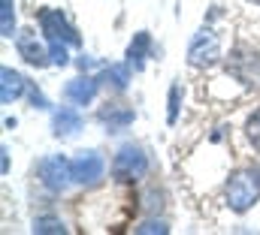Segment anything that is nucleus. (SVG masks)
<instances>
[{
    "mask_svg": "<svg viewBox=\"0 0 260 235\" xmlns=\"http://www.w3.org/2000/svg\"><path fill=\"white\" fill-rule=\"evenodd\" d=\"M82 130V115L73 109V106H61L55 115H52V133L58 139H70Z\"/></svg>",
    "mask_w": 260,
    "mask_h": 235,
    "instance_id": "obj_13",
    "label": "nucleus"
},
{
    "mask_svg": "<svg viewBox=\"0 0 260 235\" xmlns=\"http://www.w3.org/2000/svg\"><path fill=\"white\" fill-rule=\"evenodd\" d=\"M0 36L12 40L15 33V0H0Z\"/></svg>",
    "mask_w": 260,
    "mask_h": 235,
    "instance_id": "obj_15",
    "label": "nucleus"
},
{
    "mask_svg": "<svg viewBox=\"0 0 260 235\" xmlns=\"http://www.w3.org/2000/svg\"><path fill=\"white\" fill-rule=\"evenodd\" d=\"M70 169H73V184H82V187H94L103 172H106V163L97 151H82L70 160Z\"/></svg>",
    "mask_w": 260,
    "mask_h": 235,
    "instance_id": "obj_7",
    "label": "nucleus"
},
{
    "mask_svg": "<svg viewBox=\"0 0 260 235\" xmlns=\"http://www.w3.org/2000/svg\"><path fill=\"white\" fill-rule=\"evenodd\" d=\"M97 121L109 130V133H118V130H127L133 124V109L121 106V103H109L106 109L97 112Z\"/></svg>",
    "mask_w": 260,
    "mask_h": 235,
    "instance_id": "obj_11",
    "label": "nucleus"
},
{
    "mask_svg": "<svg viewBox=\"0 0 260 235\" xmlns=\"http://www.w3.org/2000/svg\"><path fill=\"white\" fill-rule=\"evenodd\" d=\"M148 172V154L139 145H121L112 160V175L118 181H139Z\"/></svg>",
    "mask_w": 260,
    "mask_h": 235,
    "instance_id": "obj_3",
    "label": "nucleus"
},
{
    "mask_svg": "<svg viewBox=\"0 0 260 235\" xmlns=\"http://www.w3.org/2000/svg\"><path fill=\"white\" fill-rule=\"evenodd\" d=\"M27 85H30V82H27L21 72H15L12 66H3V69H0V103L9 106V103L21 100V94H27Z\"/></svg>",
    "mask_w": 260,
    "mask_h": 235,
    "instance_id": "obj_10",
    "label": "nucleus"
},
{
    "mask_svg": "<svg viewBox=\"0 0 260 235\" xmlns=\"http://www.w3.org/2000/svg\"><path fill=\"white\" fill-rule=\"evenodd\" d=\"M130 72H133V66H130L127 60H124V63H109V66H103V69H100L97 82H100L103 88L124 91V88L130 85Z\"/></svg>",
    "mask_w": 260,
    "mask_h": 235,
    "instance_id": "obj_14",
    "label": "nucleus"
},
{
    "mask_svg": "<svg viewBox=\"0 0 260 235\" xmlns=\"http://www.w3.org/2000/svg\"><path fill=\"white\" fill-rule=\"evenodd\" d=\"M257 199H260V169H254V166L236 169L227 181V205H230V211L245 214V211H251L257 205Z\"/></svg>",
    "mask_w": 260,
    "mask_h": 235,
    "instance_id": "obj_1",
    "label": "nucleus"
},
{
    "mask_svg": "<svg viewBox=\"0 0 260 235\" xmlns=\"http://www.w3.org/2000/svg\"><path fill=\"white\" fill-rule=\"evenodd\" d=\"M151 33L148 30H136L133 33V40H130L127 46V63L133 66V72H139V69H145V60L151 58Z\"/></svg>",
    "mask_w": 260,
    "mask_h": 235,
    "instance_id": "obj_12",
    "label": "nucleus"
},
{
    "mask_svg": "<svg viewBox=\"0 0 260 235\" xmlns=\"http://www.w3.org/2000/svg\"><path fill=\"white\" fill-rule=\"evenodd\" d=\"M97 91H100L97 75H76V79H70L64 85V97L73 106H91Z\"/></svg>",
    "mask_w": 260,
    "mask_h": 235,
    "instance_id": "obj_9",
    "label": "nucleus"
},
{
    "mask_svg": "<svg viewBox=\"0 0 260 235\" xmlns=\"http://www.w3.org/2000/svg\"><path fill=\"white\" fill-rule=\"evenodd\" d=\"M40 27H43V33H46V40L49 43H64V46H82V36H79V30L67 21V15L61 9H52V6H46V9H40Z\"/></svg>",
    "mask_w": 260,
    "mask_h": 235,
    "instance_id": "obj_4",
    "label": "nucleus"
},
{
    "mask_svg": "<svg viewBox=\"0 0 260 235\" xmlns=\"http://www.w3.org/2000/svg\"><path fill=\"white\" fill-rule=\"evenodd\" d=\"M37 172H40V181H43L49 190H55V193H61V190H67V187L73 184L70 160L61 157V154H49V157H43L40 166H37Z\"/></svg>",
    "mask_w": 260,
    "mask_h": 235,
    "instance_id": "obj_6",
    "label": "nucleus"
},
{
    "mask_svg": "<svg viewBox=\"0 0 260 235\" xmlns=\"http://www.w3.org/2000/svg\"><path fill=\"white\" fill-rule=\"evenodd\" d=\"M27 97H30V103H34L37 109H49V100H46L43 91H37L34 85H27Z\"/></svg>",
    "mask_w": 260,
    "mask_h": 235,
    "instance_id": "obj_21",
    "label": "nucleus"
},
{
    "mask_svg": "<svg viewBox=\"0 0 260 235\" xmlns=\"http://www.w3.org/2000/svg\"><path fill=\"white\" fill-rule=\"evenodd\" d=\"M245 136H248V142H251V145L260 151V109L248 118V121H245Z\"/></svg>",
    "mask_w": 260,
    "mask_h": 235,
    "instance_id": "obj_18",
    "label": "nucleus"
},
{
    "mask_svg": "<svg viewBox=\"0 0 260 235\" xmlns=\"http://www.w3.org/2000/svg\"><path fill=\"white\" fill-rule=\"evenodd\" d=\"M221 58V43H218V33H212L209 27L197 30L191 46H188V63L203 69V66H212L215 60Z\"/></svg>",
    "mask_w": 260,
    "mask_h": 235,
    "instance_id": "obj_5",
    "label": "nucleus"
},
{
    "mask_svg": "<svg viewBox=\"0 0 260 235\" xmlns=\"http://www.w3.org/2000/svg\"><path fill=\"white\" fill-rule=\"evenodd\" d=\"M167 124L173 127L176 121H179V109H182V85L176 82V85H170V100H167Z\"/></svg>",
    "mask_w": 260,
    "mask_h": 235,
    "instance_id": "obj_17",
    "label": "nucleus"
},
{
    "mask_svg": "<svg viewBox=\"0 0 260 235\" xmlns=\"http://www.w3.org/2000/svg\"><path fill=\"white\" fill-rule=\"evenodd\" d=\"M15 49H18V58L24 60V63H30V66H37V69H43V66L52 63L49 49H46V46L37 40V33H30V30H24V33L15 36Z\"/></svg>",
    "mask_w": 260,
    "mask_h": 235,
    "instance_id": "obj_8",
    "label": "nucleus"
},
{
    "mask_svg": "<svg viewBox=\"0 0 260 235\" xmlns=\"http://www.w3.org/2000/svg\"><path fill=\"white\" fill-rule=\"evenodd\" d=\"M49 58H52L55 66H67V63H70V55H67L64 43H49Z\"/></svg>",
    "mask_w": 260,
    "mask_h": 235,
    "instance_id": "obj_19",
    "label": "nucleus"
},
{
    "mask_svg": "<svg viewBox=\"0 0 260 235\" xmlns=\"http://www.w3.org/2000/svg\"><path fill=\"white\" fill-rule=\"evenodd\" d=\"M0 169H3V175L9 172V151L6 148H0Z\"/></svg>",
    "mask_w": 260,
    "mask_h": 235,
    "instance_id": "obj_22",
    "label": "nucleus"
},
{
    "mask_svg": "<svg viewBox=\"0 0 260 235\" xmlns=\"http://www.w3.org/2000/svg\"><path fill=\"white\" fill-rule=\"evenodd\" d=\"M227 75H233L245 88H260V52L251 46H236L227 58Z\"/></svg>",
    "mask_w": 260,
    "mask_h": 235,
    "instance_id": "obj_2",
    "label": "nucleus"
},
{
    "mask_svg": "<svg viewBox=\"0 0 260 235\" xmlns=\"http://www.w3.org/2000/svg\"><path fill=\"white\" fill-rule=\"evenodd\" d=\"M34 232H37V235H61V232H67V226H64V220H61V217L43 214V217H37V220H34Z\"/></svg>",
    "mask_w": 260,
    "mask_h": 235,
    "instance_id": "obj_16",
    "label": "nucleus"
},
{
    "mask_svg": "<svg viewBox=\"0 0 260 235\" xmlns=\"http://www.w3.org/2000/svg\"><path fill=\"white\" fill-rule=\"evenodd\" d=\"M136 232H160V235H167L170 232V226H167L164 220H145V223L136 226Z\"/></svg>",
    "mask_w": 260,
    "mask_h": 235,
    "instance_id": "obj_20",
    "label": "nucleus"
}]
</instances>
